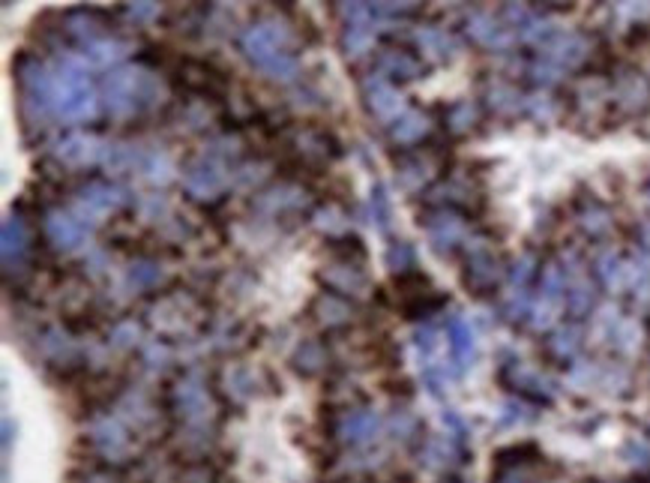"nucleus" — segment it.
<instances>
[{
    "instance_id": "nucleus-1",
    "label": "nucleus",
    "mask_w": 650,
    "mask_h": 483,
    "mask_svg": "<svg viewBox=\"0 0 650 483\" xmlns=\"http://www.w3.org/2000/svg\"><path fill=\"white\" fill-rule=\"evenodd\" d=\"M54 109L67 120H85L93 114V94L87 78L76 70H63L54 85Z\"/></svg>"
},
{
    "instance_id": "nucleus-2",
    "label": "nucleus",
    "mask_w": 650,
    "mask_h": 483,
    "mask_svg": "<svg viewBox=\"0 0 650 483\" xmlns=\"http://www.w3.org/2000/svg\"><path fill=\"white\" fill-rule=\"evenodd\" d=\"M564 291H566L564 270L557 265H548L546 274H542V289L537 294V304H533V327H548L555 322L564 304Z\"/></svg>"
},
{
    "instance_id": "nucleus-3",
    "label": "nucleus",
    "mask_w": 650,
    "mask_h": 483,
    "mask_svg": "<svg viewBox=\"0 0 650 483\" xmlns=\"http://www.w3.org/2000/svg\"><path fill=\"white\" fill-rule=\"evenodd\" d=\"M243 48L249 52V57L255 63H261L264 70L270 72H294V63H291V57H285L282 54V48H279L276 43V37L270 34L267 28H255L249 30V34L243 37Z\"/></svg>"
},
{
    "instance_id": "nucleus-4",
    "label": "nucleus",
    "mask_w": 650,
    "mask_h": 483,
    "mask_svg": "<svg viewBox=\"0 0 650 483\" xmlns=\"http://www.w3.org/2000/svg\"><path fill=\"white\" fill-rule=\"evenodd\" d=\"M120 201H123L120 190H111V186H90V190L76 201V217L85 225L87 223L96 225V223H102L111 210H118Z\"/></svg>"
},
{
    "instance_id": "nucleus-5",
    "label": "nucleus",
    "mask_w": 650,
    "mask_h": 483,
    "mask_svg": "<svg viewBox=\"0 0 650 483\" xmlns=\"http://www.w3.org/2000/svg\"><path fill=\"white\" fill-rule=\"evenodd\" d=\"M45 234H48V241H52L54 247H61V250H78L81 243L87 241V225L81 223L76 214H61V210H57V214L48 217Z\"/></svg>"
},
{
    "instance_id": "nucleus-6",
    "label": "nucleus",
    "mask_w": 650,
    "mask_h": 483,
    "mask_svg": "<svg viewBox=\"0 0 650 483\" xmlns=\"http://www.w3.org/2000/svg\"><path fill=\"white\" fill-rule=\"evenodd\" d=\"M564 280H566V291H570L573 313H584L590 307V300H594V285H590V280L584 276V270L575 258H570V265H566Z\"/></svg>"
},
{
    "instance_id": "nucleus-7",
    "label": "nucleus",
    "mask_w": 650,
    "mask_h": 483,
    "mask_svg": "<svg viewBox=\"0 0 650 483\" xmlns=\"http://www.w3.org/2000/svg\"><path fill=\"white\" fill-rule=\"evenodd\" d=\"M105 90H109V109L111 111H118V114L129 111L135 105V96H138L135 72H118V76H111Z\"/></svg>"
},
{
    "instance_id": "nucleus-8",
    "label": "nucleus",
    "mask_w": 650,
    "mask_h": 483,
    "mask_svg": "<svg viewBox=\"0 0 650 483\" xmlns=\"http://www.w3.org/2000/svg\"><path fill=\"white\" fill-rule=\"evenodd\" d=\"M467 282L474 285V289H492L498 280H500V270H498V261L492 252L485 250H476L471 261H467Z\"/></svg>"
},
{
    "instance_id": "nucleus-9",
    "label": "nucleus",
    "mask_w": 650,
    "mask_h": 483,
    "mask_svg": "<svg viewBox=\"0 0 650 483\" xmlns=\"http://www.w3.org/2000/svg\"><path fill=\"white\" fill-rule=\"evenodd\" d=\"M429 237L438 250H452L456 243L465 241V225H462V219H456V217H438L429 225Z\"/></svg>"
},
{
    "instance_id": "nucleus-10",
    "label": "nucleus",
    "mask_w": 650,
    "mask_h": 483,
    "mask_svg": "<svg viewBox=\"0 0 650 483\" xmlns=\"http://www.w3.org/2000/svg\"><path fill=\"white\" fill-rule=\"evenodd\" d=\"M30 247V234L24 228L21 219H6L4 223V261L12 265V258L19 261Z\"/></svg>"
},
{
    "instance_id": "nucleus-11",
    "label": "nucleus",
    "mask_w": 650,
    "mask_h": 483,
    "mask_svg": "<svg viewBox=\"0 0 650 483\" xmlns=\"http://www.w3.org/2000/svg\"><path fill=\"white\" fill-rule=\"evenodd\" d=\"M222 184H225V177H222V171L216 166H199V168H192V175L186 177V186H189V192L192 195H199V199H207V195L213 192H219L222 190Z\"/></svg>"
},
{
    "instance_id": "nucleus-12",
    "label": "nucleus",
    "mask_w": 650,
    "mask_h": 483,
    "mask_svg": "<svg viewBox=\"0 0 650 483\" xmlns=\"http://www.w3.org/2000/svg\"><path fill=\"white\" fill-rule=\"evenodd\" d=\"M342 436L348 441H353V445H366V441H372L378 436V417L369 414V412L351 414L342 427Z\"/></svg>"
},
{
    "instance_id": "nucleus-13",
    "label": "nucleus",
    "mask_w": 650,
    "mask_h": 483,
    "mask_svg": "<svg viewBox=\"0 0 650 483\" xmlns=\"http://www.w3.org/2000/svg\"><path fill=\"white\" fill-rule=\"evenodd\" d=\"M450 346H452V355L459 357V364H462V366L471 364V357H474V333H471V327H467V322H462V318H456V322L450 324Z\"/></svg>"
},
{
    "instance_id": "nucleus-14",
    "label": "nucleus",
    "mask_w": 650,
    "mask_h": 483,
    "mask_svg": "<svg viewBox=\"0 0 650 483\" xmlns=\"http://www.w3.org/2000/svg\"><path fill=\"white\" fill-rule=\"evenodd\" d=\"M597 270H599V280H603V282L608 285V289H621V285H623V276H627V265H623V261L617 258L612 250L599 252Z\"/></svg>"
},
{
    "instance_id": "nucleus-15",
    "label": "nucleus",
    "mask_w": 650,
    "mask_h": 483,
    "mask_svg": "<svg viewBox=\"0 0 650 483\" xmlns=\"http://www.w3.org/2000/svg\"><path fill=\"white\" fill-rule=\"evenodd\" d=\"M369 105H372V111L378 114V118H390V114H396L399 111V96L393 94L386 85H378L369 90Z\"/></svg>"
},
{
    "instance_id": "nucleus-16",
    "label": "nucleus",
    "mask_w": 650,
    "mask_h": 483,
    "mask_svg": "<svg viewBox=\"0 0 650 483\" xmlns=\"http://www.w3.org/2000/svg\"><path fill=\"white\" fill-rule=\"evenodd\" d=\"M93 142H87V138H69L67 144H61V160L69 162V166H87L90 160H93Z\"/></svg>"
},
{
    "instance_id": "nucleus-17",
    "label": "nucleus",
    "mask_w": 650,
    "mask_h": 483,
    "mask_svg": "<svg viewBox=\"0 0 650 483\" xmlns=\"http://www.w3.org/2000/svg\"><path fill=\"white\" fill-rule=\"evenodd\" d=\"M96 445L111 454V450H120L123 445H126V436H123V430L118 427V423L105 421L96 427Z\"/></svg>"
},
{
    "instance_id": "nucleus-18",
    "label": "nucleus",
    "mask_w": 650,
    "mask_h": 483,
    "mask_svg": "<svg viewBox=\"0 0 650 483\" xmlns=\"http://www.w3.org/2000/svg\"><path fill=\"white\" fill-rule=\"evenodd\" d=\"M575 346H579V342H575V331H561V333H557V340H555L557 355H573Z\"/></svg>"
},
{
    "instance_id": "nucleus-19",
    "label": "nucleus",
    "mask_w": 650,
    "mask_h": 483,
    "mask_svg": "<svg viewBox=\"0 0 650 483\" xmlns=\"http://www.w3.org/2000/svg\"><path fill=\"white\" fill-rule=\"evenodd\" d=\"M419 129H423V127H419V118H408V120H405V127L396 129V138H402V142H408V138H414V135L419 133Z\"/></svg>"
}]
</instances>
